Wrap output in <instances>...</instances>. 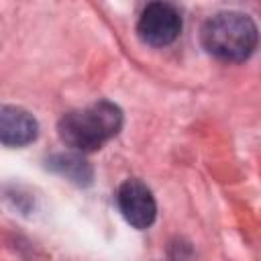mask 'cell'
Returning <instances> with one entry per match:
<instances>
[{
    "instance_id": "7a4b0ae2",
    "label": "cell",
    "mask_w": 261,
    "mask_h": 261,
    "mask_svg": "<svg viewBox=\"0 0 261 261\" xmlns=\"http://www.w3.org/2000/svg\"><path fill=\"white\" fill-rule=\"evenodd\" d=\"M204 49L224 61H245L257 47V27L243 12H218L202 27Z\"/></svg>"
},
{
    "instance_id": "3957f363",
    "label": "cell",
    "mask_w": 261,
    "mask_h": 261,
    "mask_svg": "<svg viewBox=\"0 0 261 261\" xmlns=\"http://www.w3.org/2000/svg\"><path fill=\"white\" fill-rule=\"evenodd\" d=\"M137 31L153 47L171 45L181 33V14L171 2H151L141 12Z\"/></svg>"
},
{
    "instance_id": "5b68a950",
    "label": "cell",
    "mask_w": 261,
    "mask_h": 261,
    "mask_svg": "<svg viewBox=\"0 0 261 261\" xmlns=\"http://www.w3.org/2000/svg\"><path fill=\"white\" fill-rule=\"evenodd\" d=\"M39 124L33 114L20 106H0V143L22 147L37 139Z\"/></svg>"
},
{
    "instance_id": "277c9868",
    "label": "cell",
    "mask_w": 261,
    "mask_h": 261,
    "mask_svg": "<svg viewBox=\"0 0 261 261\" xmlns=\"http://www.w3.org/2000/svg\"><path fill=\"white\" fill-rule=\"evenodd\" d=\"M118 208L128 224L135 228H147L153 224L157 214V204L151 190L139 179H126L116 194Z\"/></svg>"
},
{
    "instance_id": "8992f818",
    "label": "cell",
    "mask_w": 261,
    "mask_h": 261,
    "mask_svg": "<svg viewBox=\"0 0 261 261\" xmlns=\"http://www.w3.org/2000/svg\"><path fill=\"white\" fill-rule=\"evenodd\" d=\"M47 165L53 171L65 175L67 179H71V181H75L80 186L92 181V167L77 153H57L51 159H47Z\"/></svg>"
},
{
    "instance_id": "6da1fadb",
    "label": "cell",
    "mask_w": 261,
    "mask_h": 261,
    "mask_svg": "<svg viewBox=\"0 0 261 261\" xmlns=\"http://www.w3.org/2000/svg\"><path fill=\"white\" fill-rule=\"evenodd\" d=\"M122 126V112L116 104L100 100L88 108L71 110L59 120L61 141L82 153H90L108 143Z\"/></svg>"
}]
</instances>
